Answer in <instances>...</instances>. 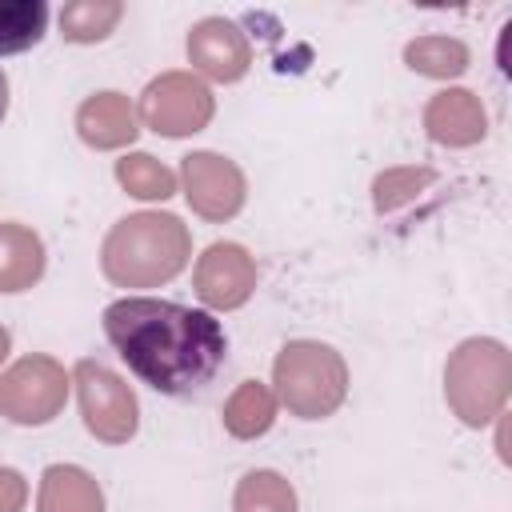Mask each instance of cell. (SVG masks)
Masks as SVG:
<instances>
[{
  "instance_id": "obj_15",
  "label": "cell",
  "mask_w": 512,
  "mask_h": 512,
  "mask_svg": "<svg viewBox=\"0 0 512 512\" xmlns=\"http://www.w3.org/2000/svg\"><path fill=\"white\" fill-rule=\"evenodd\" d=\"M224 428L236 436V440H256V436H264L268 428H272V420H276V396L260 384V380H244L232 396H228V404H224Z\"/></svg>"
},
{
  "instance_id": "obj_12",
  "label": "cell",
  "mask_w": 512,
  "mask_h": 512,
  "mask_svg": "<svg viewBox=\"0 0 512 512\" xmlns=\"http://www.w3.org/2000/svg\"><path fill=\"white\" fill-rule=\"evenodd\" d=\"M76 128H80V140L108 152V148H124L136 140L140 124H136V112L128 104L124 92H96L88 96L80 108H76Z\"/></svg>"
},
{
  "instance_id": "obj_9",
  "label": "cell",
  "mask_w": 512,
  "mask_h": 512,
  "mask_svg": "<svg viewBox=\"0 0 512 512\" xmlns=\"http://www.w3.org/2000/svg\"><path fill=\"white\" fill-rule=\"evenodd\" d=\"M192 284L208 308H216V312L240 308L256 292V260L240 244H228V240L208 244L204 256L196 260Z\"/></svg>"
},
{
  "instance_id": "obj_8",
  "label": "cell",
  "mask_w": 512,
  "mask_h": 512,
  "mask_svg": "<svg viewBox=\"0 0 512 512\" xmlns=\"http://www.w3.org/2000/svg\"><path fill=\"white\" fill-rule=\"evenodd\" d=\"M184 196L204 220H232L244 208V172L220 152H192L180 164Z\"/></svg>"
},
{
  "instance_id": "obj_3",
  "label": "cell",
  "mask_w": 512,
  "mask_h": 512,
  "mask_svg": "<svg viewBox=\"0 0 512 512\" xmlns=\"http://www.w3.org/2000/svg\"><path fill=\"white\" fill-rule=\"evenodd\" d=\"M272 380H276L284 408L300 420H324L348 396V364L336 348L320 340L284 344L272 364Z\"/></svg>"
},
{
  "instance_id": "obj_4",
  "label": "cell",
  "mask_w": 512,
  "mask_h": 512,
  "mask_svg": "<svg viewBox=\"0 0 512 512\" xmlns=\"http://www.w3.org/2000/svg\"><path fill=\"white\" fill-rule=\"evenodd\" d=\"M512 388V356L500 340H464L444 364V396L448 408L468 424L480 428L500 416Z\"/></svg>"
},
{
  "instance_id": "obj_6",
  "label": "cell",
  "mask_w": 512,
  "mask_h": 512,
  "mask_svg": "<svg viewBox=\"0 0 512 512\" xmlns=\"http://www.w3.org/2000/svg\"><path fill=\"white\" fill-rule=\"evenodd\" d=\"M72 376L52 356H24L0 376V416L12 424H48L68 400Z\"/></svg>"
},
{
  "instance_id": "obj_18",
  "label": "cell",
  "mask_w": 512,
  "mask_h": 512,
  "mask_svg": "<svg viewBox=\"0 0 512 512\" xmlns=\"http://www.w3.org/2000/svg\"><path fill=\"white\" fill-rule=\"evenodd\" d=\"M232 508L236 512H296V488L280 472L256 468L236 484Z\"/></svg>"
},
{
  "instance_id": "obj_24",
  "label": "cell",
  "mask_w": 512,
  "mask_h": 512,
  "mask_svg": "<svg viewBox=\"0 0 512 512\" xmlns=\"http://www.w3.org/2000/svg\"><path fill=\"white\" fill-rule=\"evenodd\" d=\"M8 344H12V336H8V328H0V364H4V356H8Z\"/></svg>"
},
{
  "instance_id": "obj_1",
  "label": "cell",
  "mask_w": 512,
  "mask_h": 512,
  "mask_svg": "<svg viewBox=\"0 0 512 512\" xmlns=\"http://www.w3.org/2000/svg\"><path fill=\"white\" fill-rule=\"evenodd\" d=\"M104 336L120 360L164 396H192L228 356L224 324L204 308L156 296H124L104 308Z\"/></svg>"
},
{
  "instance_id": "obj_22",
  "label": "cell",
  "mask_w": 512,
  "mask_h": 512,
  "mask_svg": "<svg viewBox=\"0 0 512 512\" xmlns=\"http://www.w3.org/2000/svg\"><path fill=\"white\" fill-rule=\"evenodd\" d=\"M28 504V484L16 468H0V512H24Z\"/></svg>"
},
{
  "instance_id": "obj_21",
  "label": "cell",
  "mask_w": 512,
  "mask_h": 512,
  "mask_svg": "<svg viewBox=\"0 0 512 512\" xmlns=\"http://www.w3.org/2000/svg\"><path fill=\"white\" fill-rule=\"evenodd\" d=\"M428 180H432L428 168H392V172L376 176V208L380 212H392V208L408 204Z\"/></svg>"
},
{
  "instance_id": "obj_7",
  "label": "cell",
  "mask_w": 512,
  "mask_h": 512,
  "mask_svg": "<svg viewBox=\"0 0 512 512\" xmlns=\"http://www.w3.org/2000/svg\"><path fill=\"white\" fill-rule=\"evenodd\" d=\"M212 112H216V100L208 84L192 72H164L140 96V116L160 136H192L208 128Z\"/></svg>"
},
{
  "instance_id": "obj_13",
  "label": "cell",
  "mask_w": 512,
  "mask_h": 512,
  "mask_svg": "<svg viewBox=\"0 0 512 512\" xmlns=\"http://www.w3.org/2000/svg\"><path fill=\"white\" fill-rule=\"evenodd\" d=\"M44 276V240L24 224H0V292H24Z\"/></svg>"
},
{
  "instance_id": "obj_19",
  "label": "cell",
  "mask_w": 512,
  "mask_h": 512,
  "mask_svg": "<svg viewBox=\"0 0 512 512\" xmlns=\"http://www.w3.org/2000/svg\"><path fill=\"white\" fill-rule=\"evenodd\" d=\"M404 60L420 76L448 80V76H460L468 68V48L460 40H452V36H416L404 48Z\"/></svg>"
},
{
  "instance_id": "obj_11",
  "label": "cell",
  "mask_w": 512,
  "mask_h": 512,
  "mask_svg": "<svg viewBox=\"0 0 512 512\" xmlns=\"http://www.w3.org/2000/svg\"><path fill=\"white\" fill-rule=\"evenodd\" d=\"M424 128L436 144L448 148H468L476 140H484L488 132V116L480 108V100L468 88H444L428 100L424 108Z\"/></svg>"
},
{
  "instance_id": "obj_2",
  "label": "cell",
  "mask_w": 512,
  "mask_h": 512,
  "mask_svg": "<svg viewBox=\"0 0 512 512\" xmlns=\"http://www.w3.org/2000/svg\"><path fill=\"white\" fill-rule=\"evenodd\" d=\"M192 256L188 224L172 212H132L100 244V268L120 288H160Z\"/></svg>"
},
{
  "instance_id": "obj_17",
  "label": "cell",
  "mask_w": 512,
  "mask_h": 512,
  "mask_svg": "<svg viewBox=\"0 0 512 512\" xmlns=\"http://www.w3.org/2000/svg\"><path fill=\"white\" fill-rule=\"evenodd\" d=\"M44 28H48L44 0H0V56L40 44Z\"/></svg>"
},
{
  "instance_id": "obj_10",
  "label": "cell",
  "mask_w": 512,
  "mask_h": 512,
  "mask_svg": "<svg viewBox=\"0 0 512 512\" xmlns=\"http://www.w3.org/2000/svg\"><path fill=\"white\" fill-rule=\"evenodd\" d=\"M188 60L196 72H204L208 80L232 84L248 72L252 64V48L240 32V24L224 20V16H204L200 24H192L188 32Z\"/></svg>"
},
{
  "instance_id": "obj_20",
  "label": "cell",
  "mask_w": 512,
  "mask_h": 512,
  "mask_svg": "<svg viewBox=\"0 0 512 512\" xmlns=\"http://www.w3.org/2000/svg\"><path fill=\"white\" fill-rule=\"evenodd\" d=\"M116 180L128 196H140V200H168L176 192L172 168L148 152H128L124 160H116Z\"/></svg>"
},
{
  "instance_id": "obj_5",
  "label": "cell",
  "mask_w": 512,
  "mask_h": 512,
  "mask_svg": "<svg viewBox=\"0 0 512 512\" xmlns=\"http://www.w3.org/2000/svg\"><path fill=\"white\" fill-rule=\"evenodd\" d=\"M72 384L80 396V416L88 432L104 444H128L140 424L136 392L100 360H80L72 368Z\"/></svg>"
},
{
  "instance_id": "obj_14",
  "label": "cell",
  "mask_w": 512,
  "mask_h": 512,
  "mask_svg": "<svg viewBox=\"0 0 512 512\" xmlns=\"http://www.w3.org/2000/svg\"><path fill=\"white\" fill-rule=\"evenodd\" d=\"M40 512H104L100 484L76 464H52L40 476Z\"/></svg>"
},
{
  "instance_id": "obj_23",
  "label": "cell",
  "mask_w": 512,
  "mask_h": 512,
  "mask_svg": "<svg viewBox=\"0 0 512 512\" xmlns=\"http://www.w3.org/2000/svg\"><path fill=\"white\" fill-rule=\"evenodd\" d=\"M4 112H8V76L0 72V120H4Z\"/></svg>"
},
{
  "instance_id": "obj_16",
  "label": "cell",
  "mask_w": 512,
  "mask_h": 512,
  "mask_svg": "<svg viewBox=\"0 0 512 512\" xmlns=\"http://www.w3.org/2000/svg\"><path fill=\"white\" fill-rule=\"evenodd\" d=\"M120 16V0H72L60 8V36L72 44H96L120 24Z\"/></svg>"
}]
</instances>
